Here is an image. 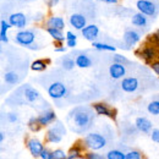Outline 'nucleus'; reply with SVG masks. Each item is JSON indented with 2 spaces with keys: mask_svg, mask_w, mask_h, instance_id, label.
<instances>
[{
  "mask_svg": "<svg viewBox=\"0 0 159 159\" xmlns=\"http://www.w3.org/2000/svg\"><path fill=\"white\" fill-rule=\"evenodd\" d=\"M6 121L7 122H10V124H16V122H19V114L16 113V111H9V113H6Z\"/></svg>",
  "mask_w": 159,
  "mask_h": 159,
  "instance_id": "obj_35",
  "label": "nucleus"
},
{
  "mask_svg": "<svg viewBox=\"0 0 159 159\" xmlns=\"http://www.w3.org/2000/svg\"><path fill=\"white\" fill-rule=\"evenodd\" d=\"M2 81L7 86H17L21 82V76L15 70H6L2 74Z\"/></svg>",
  "mask_w": 159,
  "mask_h": 159,
  "instance_id": "obj_22",
  "label": "nucleus"
},
{
  "mask_svg": "<svg viewBox=\"0 0 159 159\" xmlns=\"http://www.w3.org/2000/svg\"><path fill=\"white\" fill-rule=\"evenodd\" d=\"M37 30L34 28H23L19 30L15 36H14V42L20 45L22 48H27L30 50H39L40 45L37 43Z\"/></svg>",
  "mask_w": 159,
  "mask_h": 159,
  "instance_id": "obj_3",
  "label": "nucleus"
},
{
  "mask_svg": "<svg viewBox=\"0 0 159 159\" xmlns=\"http://www.w3.org/2000/svg\"><path fill=\"white\" fill-rule=\"evenodd\" d=\"M147 113L152 116H159V98H154L151 102H148L147 107Z\"/></svg>",
  "mask_w": 159,
  "mask_h": 159,
  "instance_id": "obj_29",
  "label": "nucleus"
},
{
  "mask_svg": "<svg viewBox=\"0 0 159 159\" xmlns=\"http://www.w3.org/2000/svg\"><path fill=\"white\" fill-rule=\"evenodd\" d=\"M94 111L97 115L99 116H105V118H109L111 120L116 119V109H114L113 107H110L108 103L105 102H96L92 104Z\"/></svg>",
  "mask_w": 159,
  "mask_h": 159,
  "instance_id": "obj_8",
  "label": "nucleus"
},
{
  "mask_svg": "<svg viewBox=\"0 0 159 159\" xmlns=\"http://www.w3.org/2000/svg\"><path fill=\"white\" fill-rule=\"evenodd\" d=\"M16 94H19V96H16L17 98H21L19 104H37L38 102H44L39 92L33 86H31L28 83L22 84L17 89Z\"/></svg>",
  "mask_w": 159,
  "mask_h": 159,
  "instance_id": "obj_5",
  "label": "nucleus"
},
{
  "mask_svg": "<svg viewBox=\"0 0 159 159\" xmlns=\"http://www.w3.org/2000/svg\"><path fill=\"white\" fill-rule=\"evenodd\" d=\"M75 62H76V67H79V69H89L93 66L92 58L88 54L82 53V52H80L75 55Z\"/></svg>",
  "mask_w": 159,
  "mask_h": 159,
  "instance_id": "obj_21",
  "label": "nucleus"
},
{
  "mask_svg": "<svg viewBox=\"0 0 159 159\" xmlns=\"http://www.w3.org/2000/svg\"><path fill=\"white\" fill-rule=\"evenodd\" d=\"M99 27L97 26V25H94V23H88L82 31H81V36H82V38L86 40H88V42H96V40L98 39V37H99Z\"/></svg>",
  "mask_w": 159,
  "mask_h": 159,
  "instance_id": "obj_16",
  "label": "nucleus"
},
{
  "mask_svg": "<svg viewBox=\"0 0 159 159\" xmlns=\"http://www.w3.org/2000/svg\"><path fill=\"white\" fill-rule=\"evenodd\" d=\"M32 20L34 21L36 23H39V22H44L45 19H44V15H43L42 12H37V14H34V15H33Z\"/></svg>",
  "mask_w": 159,
  "mask_h": 159,
  "instance_id": "obj_40",
  "label": "nucleus"
},
{
  "mask_svg": "<svg viewBox=\"0 0 159 159\" xmlns=\"http://www.w3.org/2000/svg\"><path fill=\"white\" fill-rule=\"evenodd\" d=\"M37 119H38V122H39V125L42 126V129H43V127L50 126L53 122H55L58 120V118H57L55 110L49 107V108H45V109L40 110L38 116H37Z\"/></svg>",
  "mask_w": 159,
  "mask_h": 159,
  "instance_id": "obj_10",
  "label": "nucleus"
},
{
  "mask_svg": "<svg viewBox=\"0 0 159 159\" xmlns=\"http://www.w3.org/2000/svg\"><path fill=\"white\" fill-rule=\"evenodd\" d=\"M149 67H151V70H152V71L159 77V60L152 61V62L149 64Z\"/></svg>",
  "mask_w": 159,
  "mask_h": 159,
  "instance_id": "obj_39",
  "label": "nucleus"
},
{
  "mask_svg": "<svg viewBox=\"0 0 159 159\" xmlns=\"http://www.w3.org/2000/svg\"><path fill=\"white\" fill-rule=\"evenodd\" d=\"M47 34H49V37L54 40L55 43H64L66 40L65 33L62 30H58V28H53V27H44Z\"/></svg>",
  "mask_w": 159,
  "mask_h": 159,
  "instance_id": "obj_23",
  "label": "nucleus"
},
{
  "mask_svg": "<svg viewBox=\"0 0 159 159\" xmlns=\"http://www.w3.org/2000/svg\"><path fill=\"white\" fill-rule=\"evenodd\" d=\"M137 55L142 60H144L146 62L151 64L157 58V49L154 45H144L137 52Z\"/></svg>",
  "mask_w": 159,
  "mask_h": 159,
  "instance_id": "obj_18",
  "label": "nucleus"
},
{
  "mask_svg": "<svg viewBox=\"0 0 159 159\" xmlns=\"http://www.w3.org/2000/svg\"><path fill=\"white\" fill-rule=\"evenodd\" d=\"M134 124H135V127L137 129V131L143 135H149L151 131L153 130V122L147 116H137Z\"/></svg>",
  "mask_w": 159,
  "mask_h": 159,
  "instance_id": "obj_17",
  "label": "nucleus"
},
{
  "mask_svg": "<svg viewBox=\"0 0 159 159\" xmlns=\"http://www.w3.org/2000/svg\"><path fill=\"white\" fill-rule=\"evenodd\" d=\"M125 157H126V152H124L120 148H111L105 153L107 159H125Z\"/></svg>",
  "mask_w": 159,
  "mask_h": 159,
  "instance_id": "obj_30",
  "label": "nucleus"
},
{
  "mask_svg": "<svg viewBox=\"0 0 159 159\" xmlns=\"http://www.w3.org/2000/svg\"><path fill=\"white\" fill-rule=\"evenodd\" d=\"M149 137H151V141H152V142L158 143L159 144V127H153V130H152L151 134H149Z\"/></svg>",
  "mask_w": 159,
  "mask_h": 159,
  "instance_id": "obj_38",
  "label": "nucleus"
},
{
  "mask_svg": "<svg viewBox=\"0 0 159 159\" xmlns=\"http://www.w3.org/2000/svg\"><path fill=\"white\" fill-rule=\"evenodd\" d=\"M92 48L98 50V52H109V53H115L118 47L116 45H113L110 43H107V42H92Z\"/></svg>",
  "mask_w": 159,
  "mask_h": 159,
  "instance_id": "obj_24",
  "label": "nucleus"
},
{
  "mask_svg": "<svg viewBox=\"0 0 159 159\" xmlns=\"http://www.w3.org/2000/svg\"><path fill=\"white\" fill-rule=\"evenodd\" d=\"M65 37H66V40H77V34L72 31H66Z\"/></svg>",
  "mask_w": 159,
  "mask_h": 159,
  "instance_id": "obj_42",
  "label": "nucleus"
},
{
  "mask_svg": "<svg viewBox=\"0 0 159 159\" xmlns=\"http://www.w3.org/2000/svg\"><path fill=\"white\" fill-rule=\"evenodd\" d=\"M100 2H104V4H108V5H116L119 4V0H99Z\"/></svg>",
  "mask_w": 159,
  "mask_h": 159,
  "instance_id": "obj_45",
  "label": "nucleus"
},
{
  "mask_svg": "<svg viewBox=\"0 0 159 159\" xmlns=\"http://www.w3.org/2000/svg\"><path fill=\"white\" fill-rule=\"evenodd\" d=\"M47 93L48 96L54 100L64 99L67 97L69 94V88L67 86L61 82V81H53L50 82V84L47 87Z\"/></svg>",
  "mask_w": 159,
  "mask_h": 159,
  "instance_id": "obj_6",
  "label": "nucleus"
},
{
  "mask_svg": "<svg viewBox=\"0 0 159 159\" xmlns=\"http://www.w3.org/2000/svg\"><path fill=\"white\" fill-rule=\"evenodd\" d=\"M48 64H49V60L36 59L31 62L30 69L33 72H43V71H45L48 69Z\"/></svg>",
  "mask_w": 159,
  "mask_h": 159,
  "instance_id": "obj_28",
  "label": "nucleus"
},
{
  "mask_svg": "<svg viewBox=\"0 0 159 159\" xmlns=\"http://www.w3.org/2000/svg\"><path fill=\"white\" fill-rule=\"evenodd\" d=\"M53 157L54 159H67V153L61 148H57L53 151Z\"/></svg>",
  "mask_w": 159,
  "mask_h": 159,
  "instance_id": "obj_36",
  "label": "nucleus"
},
{
  "mask_svg": "<svg viewBox=\"0 0 159 159\" xmlns=\"http://www.w3.org/2000/svg\"><path fill=\"white\" fill-rule=\"evenodd\" d=\"M62 43H57V47L54 48V52L55 53H66L67 50V47L66 45H61Z\"/></svg>",
  "mask_w": 159,
  "mask_h": 159,
  "instance_id": "obj_41",
  "label": "nucleus"
},
{
  "mask_svg": "<svg viewBox=\"0 0 159 159\" xmlns=\"http://www.w3.org/2000/svg\"><path fill=\"white\" fill-rule=\"evenodd\" d=\"M136 9L143 15L148 16L149 19H157V16L159 15L158 4L153 0H137Z\"/></svg>",
  "mask_w": 159,
  "mask_h": 159,
  "instance_id": "obj_7",
  "label": "nucleus"
},
{
  "mask_svg": "<svg viewBox=\"0 0 159 159\" xmlns=\"http://www.w3.org/2000/svg\"><path fill=\"white\" fill-rule=\"evenodd\" d=\"M80 143L86 151L100 152L108 147V136L99 131H89L81 139Z\"/></svg>",
  "mask_w": 159,
  "mask_h": 159,
  "instance_id": "obj_2",
  "label": "nucleus"
},
{
  "mask_svg": "<svg viewBox=\"0 0 159 159\" xmlns=\"http://www.w3.org/2000/svg\"><path fill=\"white\" fill-rule=\"evenodd\" d=\"M84 158L86 159H107L105 154H102L99 152H93V151H87L84 152Z\"/></svg>",
  "mask_w": 159,
  "mask_h": 159,
  "instance_id": "obj_33",
  "label": "nucleus"
},
{
  "mask_svg": "<svg viewBox=\"0 0 159 159\" xmlns=\"http://www.w3.org/2000/svg\"><path fill=\"white\" fill-rule=\"evenodd\" d=\"M111 60H113V62H119V64H125V65L130 64V61H129V59L126 57H124L122 54H118V53H114L113 54Z\"/></svg>",
  "mask_w": 159,
  "mask_h": 159,
  "instance_id": "obj_34",
  "label": "nucleus"
},
{
  "mask_svg": "<svg viewBox=\"0 0 159 159\" xmlns=\"http://www.w3.org/2000/svg\"><path fill=\"white\" fill-rule=\"evenodd\" d=\"M27 126H28V129L32 131V132H38L40 129H42V126L39 125V122H38V119H37V116H31L28 121H27Z\"/></svg>",
  "mask_w": 159,
  "mask_h": 159,
  "instance_id": "obj_32",
  "label": "nucleus"
},
{
  "mask_svg": "<svg viewBox=\"0 0 159 159\" xmlns=\"http://www.w3.org/2000/svg\"><path fill=\"white\" fill-rule=\"evenodd\" d=\"M65 45L70 49H75L77 47V40H65Z\"/></svg>",
  "mask_w": 159,
  "mask_h": 159,
  "instance_id": "obj_44",
  "label": "nucleus"
},
{
  "mask_svg": "<svg viewBox=\"0 0 159 159\" xmlns=\"http://www.w3.org/2000/svg\"><path fill=\"white\" fill-rule=\"evenodd\" d=\"M44 27H53V28H58V30H65V19L60 15H49L45 21L43 22Z\"/></svg>",
  "mask_w": 159,
  "mask_h": 159,
  "instance_id": "obj_19",
  "label": "nucleus"
},
{
  "mask_svg": "<svg viewBox=\"0 0 159 159\" xmlns=\"http://www.w3.org/2000/svg\"><path fill=\"white\" fill-rule=\"evenodd\" d=\"M83 147L82 144L77 142L76 144H74L69 152H67V159H80V158H83L84 157V153H83Z\"/></svg>",
  "mask_w": 159,
  "mask_h": 159,
  "instance_id": "obj_26",
  "label": "nucleus"
},
{
  "mask_svg": "<svg viewBox=\"0 0 159 159\" xmlns=\"http://www.w3.org/2000/svg\"><path fill=\"white\" fill-rule=\"evenodd\" d=\"M96 115L97 114L92 105H79L69 111L66 116V124L72 132L82 135L93 127Z\"/></svg>",
  "mask_w": 159,
  "mask_h": 159,
  "instance_id": "obj_1",
  "label": "nucleus"
},
{
  "mask_svg": "<svg viewBox=\"0 0 159 159\" xmlns=\"http://www.w3.org/2000/svg\"><path fill=\"white\" fill-rule=\"evenodd\" d=\"M7 21L16 30H23V28H27V26H28V17H27V15L21 12V11L10 14L9 17H7Z\"/></svg>",
  "mask_w": 159,
  "mask_h": 159,
  "instance_id": "obj_13",
  "label": "nucleus"
},
{
  "mask_svg": "<svg viewBox=\"0 0 159 159\" xmlns=\"http://www.w3.org/2000/svg\"><path fill=\"white\" fill-rule=\"evenodd\" d=\"M131 25L134 26V27H136V28H139V30H143V28H147L148 26H149V17L148 16H146V15H143L142 12H135V14H132V16H131Z\"/></svg>",
  "mask_w": 159,
  "mask_h": 159,
  "instance_id": "obj_20",
  "label": "nucleus"
},
{
  "mask_svg": "<svg viewBox=\"0 0 159 159\" xmlns=\"http://www.w3.org/2000/svg\"><path fill=\"white\" fill-rule=\"evenodd\" d=\"M69 25L71 28H74L75 31H82L88 23H87V17L81 14V12H74L69 16Z\"/></svg>",
  "mask_w": 159,
  "mask_h": 159,
  "instance_id": "obj_15",
  "label": "nucleus"
},
{
  "mask_svg": "<svg viewBox=\"0 0 159 159\" xmlns=\"http://www.w3.org/2000/svg\"><path fill=\"white\" fill-rule=\"evenodd\" d=\"M12 26L10 25V22L7 20H5V19H2V20L0 21V42L2 43V44H7L10 39H9V36H7V32H9V30L11 28Z\"/></svg>",
  "mask_w": 159,
  "mask_h": 159,
  "instance_id": "obj_25",
  "label": "nucleus"
},
{
  "mask_svg": "<svg viewBox=\"0 0 159 159\" xmlns=\"http://www.w3.org/2000/svg\"><path fill=\"white\" fill-rule=\"evenodd\" d=\"M26 148L28 149V152L33 158H39L40 153L45 147L44 143L38 137H28L26 139Z\"/></svg>",
  "mask_w": 159,
  "mask_h": 159,
  "instance_id": "obj_12",
  "label": "nucleus"
},
{
  "mask_svg": "<svg viewBox=\"0 0 159 159\" xmlns=\"http://www.w3.org/2000/svg\"><path fill=\"white\" fill-rule=\"evenodd\" d=\"M5 136H6V135H5V131L1 130V131H0V142H1V143L5 141Z\"/></svg>",
  "mask_w": 159,
  "mask_h": 159,
  "instance_id": "obj_46",
  "label": "nucleus"
},
{
  "mask_svg": "<svg viewBox=\"0 0 159 159\" xmlns=\"http://www.w3.org/2000/svg\"><path fill=\"white\" fill-rule=\"evenodd\" d=\"M60 66L65 71H72L75 69V66H76L75 58H72V55H70V54L62 55L61 59H60Z\"/></svg>",
  "mask_w": 159,
  "mask_h": 159,
  "instance_id": "obj_27",
  "label": "nucleus"
},
{
  "mask_svg": "<svg viewBox=\"0 0 159 159\" xmlns=\"http://www.w3.org/2000/svg\"><path fill=\"white\" fill-rule=\"evenodd\" d=\"M125 159H144L143 157V153L136 149V148H129L126 151V157Z\"/></svg>",
  "mask_w": 159,
  "mask_h": 159,
  "instance_id": "obj_31",
  "label": "nucleus"
},
{
  "mask_svg": "<svg viewBox=\"0 0 159 159\" xmlns=\"http://www.w3.org/2000/svg\"><path fill=\"white\" fill-rule=\"evenodd\" d=\"M59 2H60V0H45V4H47V6H48L49 9H53V7L58 6Z\"/></svg>",
  "mask_w": 159,
  "mask_h": 159,
  "instance_id": "obj_43",
  "label": "nucleus"
},
{
  "mask_svg": "<svg viewBox=\"0 0 159 159\" xmlns=\"http://www.w3.org/2000/svg\"><path fill=\"white\" fill-rule=\"evenodd\" d=\"M141 32L136 28H126L124 31V34H122V42L131 49L134 48L135 45H137L139 42H141Z\"/></svg>",
  "mask_w": 159,
  "mask_h": 159,
  "instance_id": "obj_11",
  "label": "nucleus"
},
{
  "mask_svg": "<svg viewBox=\"0 0 159 159\" xmlns=\"http://www.w3.org/2000/svg\"><path fill=\"white\" fill-rule=\"evenodd\" d=\"M108 74L110 76V79L114 81H119L126 77L127 74V69L125 64H119V62H111L108 67Z\"/></svg>",
  "mask_w": 159,
  "mask_h": 159,
  "instance_id": "obj_14",
  "label": "nucleus"
},
{
  "mask_svg": "<svg viewBox=\"0 0 159 159\" xmlns=\"http://www.w3.org/2000/svg\"><path fill=\"white\" fill-rule=\"evenodd\" d=\"M139 86H141V82L136 76H126L122 80H120L121 91L125 93H129V94L136 93L139 89Z\"/></svg>",
  "mask_w": 159,
  "mask_h": 159,
  "instance_id": "obj_9",
  "label": "nucleus"
},
{
  "mask_svg": "<svg viewBox=\"0 0 159 159\" xmlns=\"http://www.w3.org/2000/svg\"><path fill=\"white\" fill-rule=\"evenodd\" d=\"M40 159H54L53 157V151L50 149V148H48V147H45L44 149H43V152L40 153Z\"/></svg>",
  "mask_w": 159,
  "mask_h": 159,
  "instance_id": "obj_37",
  "label": "nucleus"
},
{
  "mask_svg": "<svg viewBox=\"0 0 159 159\" xmlns=\"http://www.w3.org/2000/svg\"><path fill=\"white\" fill-rule=\"evenodd\" d=\"M66 126L62 121L57 120L55 122H53L50 126L47 127L45 134H44V139L45 142L49 144H59L62 141V139L66 136Z\"/></svg>",
  "mask_w": 159,
  "mask_h": 159,
  "instance_id": "obj_4",
  "label": "nucleus"
}]
</instances>
